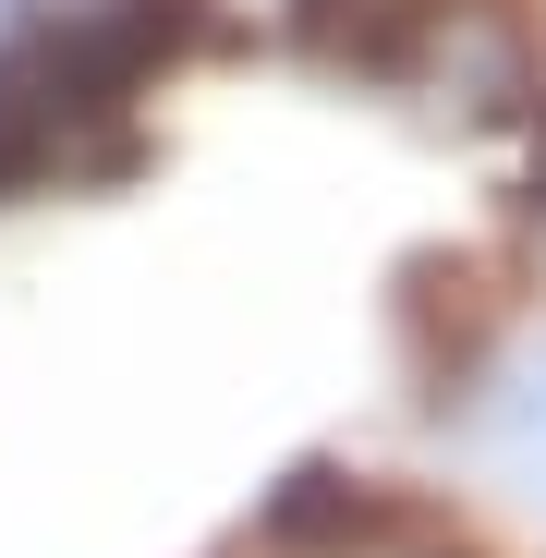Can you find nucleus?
<instances>
[{"label": "nucleus", "mask_w": 546, "mask_h": 558, "mask_svg": "<svg viewBox=\"0 0 546 558\" xmlns=\"http://www.w3.org/2000/svg\"><path fill=\"white\" fill-rule=\"evenodd\" d=\"M292 25H304V49H328V61L413 73V61H425V37L449 25V0H292Z\"/></svg>", "instance_id": "nucleus-1"}]
</instances>
